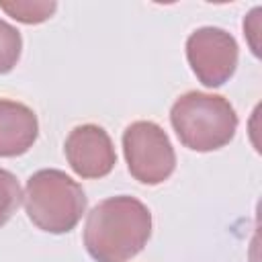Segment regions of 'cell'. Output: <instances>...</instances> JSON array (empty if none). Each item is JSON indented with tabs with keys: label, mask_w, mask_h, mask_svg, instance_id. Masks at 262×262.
<instances>
[{
	"label": "cell",
	"mask_w": 262,
	"mask_h": 262,
	"mask_svg": "<svg viewBox=\"0 0 262 262\" xmlns=\"http://www.w3.org/2000/svg\"><path fill=\"white\" fill-rule=\"evenodd\" d=\"M151 235V213L135 196L100 201L86 219L84 246L96 262H129Z\"/></svg>",
	"instance_id": "6da1fadb"
},
{
	"label": "cell",
	"mask_w": 262,
	"mask_h": 262,
	"mask_svg": "<svg viewBox=\"0 0 262 262\" xmlns=\"http://www.w3.org/2000/svg\"><path fill=\"white\" fill-rule=\"evenodd\" d=\"M170 123L180 143L192 151H215L227 145L237 131L231 102L219 94L186 92L170 111Z\"/></svg>",
	"instance_id": "7a4b0ae2"
},
{
	"label": "cell",
	"mask_w": 262,
	"mask_h": 262,
	"mask_svg": "<svg viewBox=\"0 0 262 262\" xmlns=\"http://www.w3.org/2000/svg\"><path fill=\"white\" fill-rule=\"evenodd\" d=\"M23 199L33 225L47 233L72 231L86 211V194L82 186L55 168L35 172L27 180Z\"/></svg>",
	"instance_id": "3957f363"
},
{
	"label": "cell",
	"mask_w": 262,
	"mask_h": 262,
	"mask_svg": "<svg viewBox=\"0 0 262 262\" xmlns=\"http://www.w3.org/2000/svg\"><path fill=\"white\" fill-rule=\"evenodd\" d=\"M123 151L131 176L141 184H160L176 168V154L166 131L154 121H135L123 133Z\"/></svg>",
	"instance_id": "277c9868"
},
{
	"label": "cell",
	"mask_w": 262,
	"mask_h": 262,
	"mask_svg": "<svg viewBox=\"0 0 262 262\" xmlns=\"http://www.w3.org/2000/svg\"><path fill=\"white\" fill-rule=\"evenodd\" d=\"M186 57L199 82L207 88H217L237 68V43L225 29L201 27L186 39Z\"/></svg>",
	"instance_id": "5b68a950"
},
{
	"label": "cell",
	"mask_w": 262,
	"mask_h": 262,
	"mask_svg": "<svg viewBox=\"0 0 262 262\" xmlns=\"http://www.w3.org/2000/svg\"><path fill=\"white\" fill-rule=\"evenodd\" d=\"M63 151L70 168L80 178H102L111 174L117 164L115 145L108 133L92 123L74 127L66 139Z\"/></svg>",
	"instance_id": "8992f818"
},
{
	"label": "cell",
	"mask_w": 262,
	"mask_h": 262,
	"mask_svg": "<svg viewBox=\"0 0 262 262\" xmlns=\"http://www.w3.org/2000/svg\"><path fill=\"white\" fill-rule=\"evenodd\" d=\"M39 135V123L33 108L23 102L0 98V156H23L33 147Z\"/></svg>",
	"instance_id": "52a82bcc"
},
{
	"label": "cell",
	"mask_w": 262,
	"mask_h": 262,
	"mask_svg": "<svg viewBox=\"0 0 262 262\" xmlns=\"http://www.w3.org/2000/svg\"><path fill=\"white\" fill-rule=\"evenodd\" d=\"M0 8L18 23L39 25L53 16L57 2L49 0H0Z\"/></svg>",
	"instance_id": "ba28073f"
},
{
	"label": "cell",
	"mask_w": 262,
	"mask_h": 262,
	"mask_svg": "<svg viewBox=\"0 0 262 262\" xmlns=\"http://www.w3.org/2000/svg\"><path fill=\"white\" fill-rule=\"evenodd\" d=\"M23 39L16 27L0 18V74H8L20 57Z\"/></svg>",
	"instance_id": "9c48e42d"
},
{
	"label": "cell",
	"mask_w": 262,
	"mask_h": 262,
	"mask_svg": "<svg viewBox=\"0 0 262 262\" xmlns=\"http://www.w3.org/2000/svg\"><path fill=\"white\" fill-rule=\"evenodd\" d=\"M23 201L20 184L16 176L4 168H0V227L12 217Z\"/></svg>",
	"instance_id": "30bf717a"
}]
</instances>
